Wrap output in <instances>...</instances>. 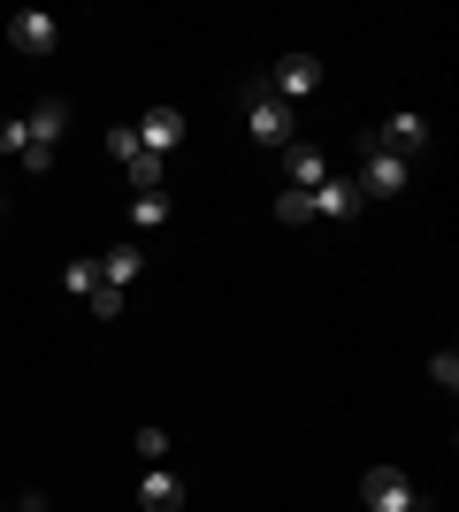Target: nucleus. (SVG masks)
Masks as SVG:
<instances>
[{
	"label": "nucleus",
	"mask_w": 459,
	"mask_h": 512,
	"mask_svg": "<svg viewBox=\"0 0 459 512\" xmlns=\"http://www.w3.org/2000/svg\"><path fill=\"white\" fill-rule=\"evenodd\" d=\"M16 512H46V505H39V497H23V505H16Z\"/></svg>",
	"instance_id": "21"
},
{
	"label": "nucleus",
	"mask_w": 459,
	"mask_h": 512,
	"mask_svg": "<svg viewBox=\"0 0 459 512\" xmlns=\"http://www.w3.org/2000/svg\"><path fill=\"white\" fill-rule=\"evenodd\" d=\"M138 467H169V428H138Z\"/></svg>",
	"instance_id": "16"
},
{
	"label": "nucleus",
	"mask_w": 459,
	"mask_h": 512,
	"mask_svg": "<svg viewBox=\"0 0 459 512\" xmlns=\"http://www.w3.org/2000/svg\"><path fill=\"white\" fill-rule=\"evenodd\" d=\"M108 161L131 176V192H161V161L138 146V130H131V123H115V130H108Z\"/></svg>",
	"instance_id": "3"
},
{
	"label": "nucleus",
	"mask_w": 459,
	"mask_h": 512,
	"mask_svg": "<svg viewBox=\"0 0 459 512\" xmlns=\"http://www.w3.org/2000/svg\"><path fill=\"white\" fill-rule=\"evenodd\" d=\"M429 383H437V390H459V360H452V352H437V360H429Z\"/></svg>",
	"instance_id": "20"
},
{
	"label": "nucleus",
	"mask_w": 459,
	"mask_h": 512,
	"mask_svg": "<svg viewBox=\"0 0 459 512\" xmlns=\"http://www.w3.org/2000/svg\"><path fill=\"white\" fill-rule=\"evenodd\" d=\"M245 130L261 146H299V107H284L268 85H245Z\"/></svg>",
	"instance_id": "1"
},
{
	"label": "nucleus",
	"mask_w": 459,
	"mask_h": 512,
	"mask_svg": "<svg viewBox=\"0 0 459 512\" xmlns=\"http://www.w3.org/2000/svg\"><path fill=\"white\" fill-rule=\"evenodd\" d=\"M414 512H429V505H414Z\"/></svg>",
	"instance_id": "22"
},
{
	"label": "nucleus",
	"mask_w": 459,
	"mask_h": 512,
	"mask_svg": "<svg viewBox=\"0 0 459 512\" xmlns=\"http://www.w3.org/2000/svg\"><path fill=\"white\" fill-rule=\"evenodd\" d=\"M54 39H62V23L46 16V8H23V16L8 23V46H16V54H54Z\"/></svg>",
	"instance_id": "9"
},
{
	"label": "nucleus",
	"mask_w": 459,
	"mask_h": 512,
	"mask_svg": "<svg viewBox=\"0 0 459 512\" xmlns=\"http://www.w3.org/2000/svg\"><path fill=\"white\" fill-rule=\"evenodd\" d=\"M0 153H8V161H23V153H31V130H23V115H0Z\"/></svg>",
	"instance_id": "17"
},
{
	"label": "nucleus",
	"mask_w": 459,
	"mask_h": 512,
	"mask_svg": "<svg viewBox=\"0 0 459 512\" xmlns=\"http://www.w3.org/2000/svg\"><path fill=\"white\" fill-rule=\"evenodd\" d=\"M360 207H368V199H360V184H352V176H329L322 192H314V214H322V222H352Z\"/></svg>",
	"instance_id": "12"
},
{
	"label": "nucleus",
	"mask_w": 459,
	"mask_h": 512,
	"mask_svg": "<svg viewBox=\"0 0 459 512\" xmlns=\"http://www.w3.org/2000/svg\"><path fill=\"white\" fill-rule=\"evenodd\" d=\"M360 497H368V512H414L421 490L406 467H368V482H360Z\"/></svg>",
	"instance_id": "4"
},
{
	"label": "nucleus",
	"mask_w": 459,
	"mask_h": 512,
	"mask_svg": "<svg viewBox=\"0 0 459 512\" xmlns=\"http://www.w3.org/2000/svg\"><path fill=\"white\" fill-rule=\"evenodd\" d=\"M23 130H31V153H23V169H31V176H46V169H54V146H62V130H69V107L54 100V92H46V100L31 107V115H23Z\"/></svg>",
	"instance_id": "2"
},
{
	"label": "nucleus",
	"mask_w": 459,
	"mask_h": 512,
	"mask_svg": "<svg viewBox=\"0 0 459 512\" xmlns=\"http://www.w3.org/2000/svg\"><path fill=\"white\" fill-rule=\"evenodd\" d=\"M123 306H131V291H108V283H100V299H92V314H100V321H123Z\"/></svg>",
	"instance_id": "19"
},
{
	"label": "nucleus",
	"mask_w": 459,
	"mask_h": 512,
	"mask_svg": "<svg viewBox=\"0 0 459 512\" xmlns=\"http://www.w3.org/2000/svg\"><path fill=\"white\" fill-rule=\"evenodd\" d=\"M138 146H146L153 153V161H169V146H184V107H169V100H161V107H146V115H138Z\"/></svg>",
	"instance_id": "7"
},
{
	"label": "nucleus",
	"mask_w": 459,
	"mask_h": 512,
	"mask_svg": "<svg viewBox=\"0 0 459 512\" xmlns=\"http://www.w3.org/2000/svg\"><path fill=\"white\" fill-rule=\"evenodd\" d=\"M138 512H184V482L169 467H138Z\"/></svg>",
	"instance_id": "10"
},
{
	"label": "nucleus",
	"mask_w": 459,
	"mask_h": 512,
	"mask_svg": "<svg viewBox=\"0 0 459 512\" xmlns=\"http://www.w3.org/2000/svg\"><path fill=\"white\" fill-rule=\"evenodd\" d=\"M138 268H146V260H138V245H108V253H100V283H108V291H131Z\"/></svg>",
	"instance_id": "13"
},
{
	"label": "nucleus",
	"mask_w": 459,
	"mask_h": 512,
	"mask_svg": "<svg viewBox=\"0 0 459 512\" xmlns=\"http://www.w3.org/2000/svg\"><path fill=\"white\" fill-rule=\"evenodd\" d=\"M169 222V192H131V230H161Z\"/></svg>",
	"instance_id": "15"
},
{
	"label": "nucleus",
	"mask_w": 459,
	"mask_h": 512,
	"mask_svg": "<svg viewBox=\"0 0 459 512\" xmlns=\"http://www.w3.org/2000/svg\"><path fill=\"white\" fill-rule=\"evenodd\" d=\"M62 291H69V299H100V260H69V268H62Z\"/></svg>",
	"instance_id": "14"
},
{
	"label": "nucleus",
	"mask_w": 459,
	"mask_h": 512,
	"mask_svg": "<svg viewBox=\"0 0 459 512\" xmlns=\"http://www.w3.org/2000/svg\"><path fill=\"white\" fill-rule=\"evenodd\" d=\"M261 85H268V92H276V100H284V107H299V100H306V92L322 85V62H314V54H284V62L268 69Z\"/></svg>",
	"instance_id": "6"
},
{
	"label": "nucleus",
	"mask_w": 459,
	"mask_h": 512,
	"mask_svg": "<svg viewBox=\"0 0 459 512\" xmlns=\"http://www.w3.org/2000/svg\"><path fill=\"white\" fill-rule=\"evenodd\" d=\"M329 184V153L322 146H284V192H322Z\"/></svg>",
	"instance_id": "8"
},
{
	"label": "nucleus",
	"mask_w": 459,
	"mask_h": 512,
	"mask_svg": "<svg viewBox=\"0 0 459 512\" xmlns=\"http://www.w3.org/2000/svg\"><path fill=\"white\" fill-rule=\"evenodd\" d=\"M368 146H383V153H398V161H414L421 146H429V123H421V115H391V123L375 130Z\"/></svg>",
	"instance_id": "11"
},
{
	"label": "nucleus",
	"mask_w": 459,
	"mask_h": 512,
	"mask_svg": "<svg viewBox=\"0 0 459 512\" xmlns=\"http://www.w3.org/2000/svg\"><path fill=\"white\" fill-rule=\"evenodd\" d=\"M406 176H414V161H398V153H383V146H368V161H360V199H398L406 192Z\"/></svg>",
	"instance_id": "5"
},
{
	"label": "nucleus",
	"mask_w": 459,
	"mask_h": 512,
	"mask_svg": "<svg viewBox=\"0 0 459 512\" xmlns=\"http://www.w3.org/2000/svg\"><path fill=\"white\" fill-rule=\"evenodd\" d=\"M276 222H314V192H276Z\"/></svg>",
	"instance_id": "18"
}]
</instances>
